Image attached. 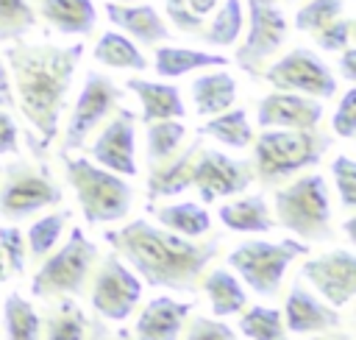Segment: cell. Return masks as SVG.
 <instances>
[{
	"mask_svg": "<svg viewBox=\"0 0 356 340\" xmlns=\"http://www.w3.org/2000/svg\"><path fill=\"white\" fill-rule=\"evenodd\" d=\"M339 75L348 81V84H356V47H345L339 50Z\"/></svg>",
	"mask_w": 356,
	"mask_h": 340,
	"instance_id": "obj_46",
	"label": "cell"
},
{
	"mask_svg": "<svg viewBox=\"0 0 356 340\" xmlns=\"http://www.w3.org/2000/svg\"><path fill=\"white\" fill-rule=\"evenodd\" d=\"M117 340H131V334H128V332H120V334H117Z\"/></svg>",
	"mask_w": 356,
	"mask_h": 340,
	"instance_id": "obj_52",
	"label": "cell"
},
{
	"mask_svg": "<svg viewBox=\"0 0 356 340\" xmlns=\"http://www.w3.org/2000/svg\"><path fill=\"white\" fill-rule=\"evenodd\" d=\"M334 137L317 128H261L253 137V176L264 187H273L300 170L320 164Z\"/></svg>",
	"mask_w": 356,
	"mask_h": 340,
	"instance_id": "obj_3",
	"label": "cell"
},
{
	"mask_svg": "<svg viewBox=\"0 0 356 340\" xmlns=\"http://www.w3.org/2000/svg\"><path fill=\"white\" fill-rule=\"evenodd\" d=\"M323 120V103L300 92L275 89L256 103L259 128H317Z\"/></svg>",
	"mask_w": 356,
	"mask_h": 340,
	"instance_id": "obj_16",
	"label": "cell"
},
{
	"mask_svg": "<svg viewBox=\"0 0 356 340\" xmlns=\"http://www.w3.org/2000/svg\"><path fill=\"white\" fill-rule=\"evenodd\" d=\"M284 326L295 334H312V332H325V329H339L342 318L339 312L312 295L303 284H292L289 295L284 301Z\"/></svg>",
	"mask_w": 356,
	"mask_h": 340,
	"instance_id": "obj_18",
	"label": "cell"
},
{
	"mask_svg": "<svg viewBox=\"0 0 356 340\" xmlns=\"http://www.w3.org/2000/svg\"><path fill=\"white\" fill-rule=\"evenodd\" d=\"M261 78L275 89L300 92V95H309L317 100H328L339 89L331 67L309 47H292L275 64L261 70Z\"/></svg>",
	"mask_w": 356,
	"mask_h": 340,
	"instance_id": "obj_11",
	"label": "cell"
},
{
	"mask_svg": "<svg viewBox=\"0 0 356 340\" xmlns=\"http://www.w3.org/2000/svg\"><path fill=\"white\" fill-rule=\"evenodd\" d=\"M142 298V281L134 270H128L120 256H106L95 273V281H92V293H89V301H92V309L97 318L103 320H125L134 307L139 304Z\"/></svg>",
	"mask_w": 356,
	"mask_h": 340,
	"instance_id": "obj_12",
	"label": "cell"
},
{
	"mask_svg": "<svg viewBox=\"0 0 356 340\" xmlns=\"http://www.w3.org/2000/svg\"><path fill=\"white\" fill-rule=\"evenodd\" d=\"M214 17L203 25L200 39L211 47H228L239 39L242 25H245V11H242V0H225L222 6H217L211 11Z\"/></svg>",
	"mask_w": 356,
	"mask_h": 340,
	"instance_id": "obj_31",
	"label": "cell"
},
{
	"mask_svg": "<svg viewBox=\"0 0 356 340\" xmlns=\"http://www.w3.org/2000/svg\"><path fill=\"white\" fill-rule=\"evenodd\" d=\"M122 98H125L122 86H117L108 75H103L97 70H89L83 75L81 92L75 98V106L70 111V120H67V128H64V137H61V153L83 148L86 137L106 117H111L117 111Z\"/></svg>",
	"mask_w": 356,
	"mask_h": 340,
	"instance_id": "obj_10",
	"label": "cell"
},
{
	"mask_svg": "<svg viewBox=\"0 0 356 340\" xmlns=\"http://www.w3.org/2000/svg\"><path fill=\"white\" fill-rule=\"evenodd\" d=\"M147 209L153 212V217H156L159 226H164V229L181 234V237L195 240V237H203V234L211 231V215H209L200 203H195V201L164 203V206H153V203H150Z\"/></svg>",
	"mask_w": 356,
	"mask_h": 340,
	"instance_id": "obj_27",
	"label": "cell"
},
{
	"mask_svg": "<svg viewBox=\"0 0 356 340\" xmlns=\"http://www.w3.org/2000/svg\"><path fill=\"white\" fill-rule=\"evenodd\" d=\"M72 217L70 209H58V212H50V215H42L39 220H33L28 226V234H25V248L31 254L33 262H42L58 242L61 231H64V223Z\"/></svg>",
	"mask_w": 356,
	"mask_h": 340,
	"instance_id": "obj_33",
	"label": "cell"
},
{
	"mask_svg": "<svg viewBox=\"0 0 356 340\" xmlns=\"http://www.w3.org/2000/svg\"><path fill=\"white\" fill-rule=\"evenodd\" d=\"M225 64H228V59L222 53L178 47V45H161V47H156V56H153V70L161 78H181V75L195 72V70L225 67Z\"/></svg>",
	"mask_w": 356,
	"mask_h": 340,
	"instance_id": "obj_24",
	"label": "cell"
},
{
	"mask_svg": "<svg viewBox=\"0 0 356 340\" xmlns=\"http://www.w3.org/2000/svg\"><path fill=\"white\" fill-rule=\"evenodd\" d=\"M186 340H236V332H234L228 323H222L220 318L195 315V318L189 320Z\"/></svg>",
	"mask_w": 356,
	"mask_h": 340,
	"instance_id": "obj_42",
	"label": "cell"
},
{
	"mask_svg": "<svg viewBox=\"0 0 356 340\" xmlns=\"http://www.w3.org/2000/svg\"><path fill=\"white\" fill-rule=\"evenodd\" d=\"M189 98L197 117H211L234 106L236 100V78L228 70L203 72L189 84Z\"/></svg>",
	"mask_w": 356,
	"mask_h": 340,
	"instance_id": "obj_22",
	"label": "cell"
},
{
	"mask_svg": "<svg viewBox=\"0 0 356 340\" xmlns=\"http://www.w3.org/2000/svg\"><path fill=\"white\" fill-rule=\"evenodd\" d=\"M83 56V45H50V42H11L3 50V61L11 78L14 100L28 125L33 128L36 159L58 137V123L70 98V86Z\"/></svg>",
	"mask_w": 356,
	"mask_h": 340,
	"instance_id": "obj_1",
	"label": "cell"
},
{
	"mask_svg": "<svg viewBox=\"0 0 356 340\" xmlns=\"http://www.w3.org/2000/svg\"><path fill=\"white\" fill-rule=\"evenodd\" d=\"M345 234H348V242H356V217H348L345 223Z\"/></svg>",
	"mask_w": 356,
	"mask_h": 340,
	"instance_id": "obj_49",
	"label": "cell"
},
{
	"mask_svg": "<svg viewBox=\"0 0 356 340\" xmlns=\"http://www.w3.org/2000/svg\"><path fill=\"white\" fill-rule=\"evenodd\" d=\"M125 89H131L139 103H142V123H156V120H181L186 114L184 98L178 86L167 81H147V78H128Z\"/></svg>",
	"mask_w": 356,
	"mask_h": 340,
	"instance_id": "obj_21",
	"label": "cell"
},
{
	"mask_svg": "<svg viewBox=\"0 0 356 340\" xmlns=\"http://www.w3.org/2000/svg\"><path fill=\"white\" fill-rule=\"evenodd\" d=\"M106 242L139 273L150 287H164L172 293H195L203 270L220 254L222 240L211 237L206 242H192L164 226H153L136 217L120 229H108Z\"/></svg>",
	"mask_w": 356,
	"mask_h": 340,
	"instance_id": "obj_2",
	"label": "cell"
},
{
	"mask_svg": "<svg viewBox=\"0 0 356 340\" xmlns=\"http://www.w3.org/2000/svg\"><path fill=\"white\" fill-rule=\"evenodd\" d=\"M217 217L222 220L225 229L239 234H267L275 229V220L270 215L264 195H245L231 203H222L217 209Z\"/></svg>",
	"mask_w": 356,
	"mask_h": 340,
	"instance_id": "obj_25",
	"label": "cell"
},
{
	"mask_svg": "<svg viewBox=\"0 0 356 340\" xmlns=\"http://www.w3.org/2000/svg\"><path fill=\"white\" fill-rule=\"evenodd\" d=\"M306 254H309V242L303 240H281V242L248 240V242H239L225 262L256 295L278 298L286 268Z\"/></svg>",
	"mask_w": 356,
	"mask_h": 340,
	"instance_id": "obj_7",
	"label": "cell"
},
{
	"mask_svg": "<svg viewBox=\"0 0 356 340\" xmlns=\"http://www.w3.org/2000/svg\"><path fill=\"white\" fill-rule=\"evenodd\" d=\"M89 156L95 164H100L122 178L136 176V170H139V164H136V117L131 109L117 106L114 117L103 125V131L89 145Z\"/></svg>",
	"mask_w": 356,
	"mask_h": 340,
	"instance_id": "obj_14",
	"label": "cell"
},
{
	"mask_svg": "<svg viewBox=\"0 0 356 340\" xmlns=\"http://www.w3.org/2000/svg\"><path fill=\"white\" fill-rule=\"evenodd\" d=\"M284 3H298V0H284Z\"/></svg>",
	"mask_w": 356,
	"mask_h": 340,
	"instance_id": "obj_54",
	"label": "cell"
},
{
	"mask_svg": "<svg viewBox=\"0 0 356 340\" xmlns=\"http://www.w3.org/2000/svg\"><path fill=\"white\" fill-rule=\"evenodd\" d=\"M39 14L64 36H89L97 25L92 0H39Z\"/></svg>",
	"mask_w": 356,
	"mask_h": 340,
	"instance_id": "obj_23",
	"label": "cell"
},
{
	"mask_svg": "<svg viewBox=\"0 0 356 340\" xmlns=\"http://www.w3.org/2000/svg\"><path fill=\"white\" fill-rule=\"evenodd\" d=\"M331 131L342 139H353L356 137V86L345 89V95L339 98L334 117H331Z\"/></svg>",
	"mask_w": 356,
	"mask_h": 340,
	"instance_id": "obj_41",
	"label": "cell"
},
{
	"mask_svg": "<svg viewBox=\"0 0 356 340\" xmlns=\"http://www.w3.org/2000/svg\"><path fill=\"white\" fill-rule=\"evenodd\" d=\"M300 276L331 304L334 309L348 307L356 295V256L350 248H334L323 256L306 259Z\"/></svg>",
	"mask_w": 356,
	"mask_h": 340,
	"instance_id": "obj_15",
	"label": "cell"
},
{
	"mask_svg": "<svg viewBox=\"0 0 356 340\" xmlns=\"http://www.w3.org/2000/svg\"><path fill=\"white\" fill-rule=\"evenodd\" d=\"M114 3H136V0H114Z\"/></svg>",
	"mask_w": 356,
	"mask_h": 340,
	"instance_id": "obj_53",
	"label": "cell"
},
{
	"mask_svg": "<svg viewBox=\"0 0 356 340\" xmlns=\"http://www.w3.org/2000/svg\"><path fill=\"white\" fill-rule=\"evenodd\" d=\"M89 329H92V337L89 340H108V326L103 323V318H89Z\"/></svg>",
	"mask_w": 356,
	"mask_h": 340,
	"instance_id": "obj_48",
	"label": "cell"
},
{
	"mask_svg": "<svg viewBox=\"0 0 356 340\" xmlns=\"http://www.w3.org/2000/svg\"><path fill=\"white\" fill-rule=\"evenodd\" d=\"M312 340H350V334H342V332H334V334H320V337H312Z\"/></svg>",
	"mask_w": 356,
	"mask_h": 340,
	"instance_id": "obj_51",
	"label": "cell"
},
{
	"mask_svg": "<svg viewBox=\"0 0 356 340\" xmlns=\"http://www.w3.org/2000/svg\"><path fill=\"white\" fill-rule=\"evenodd\" d=\"M314 36V45L325 53H339L350 45V36H353V20L350 17H337L334 22L323 25L320 31L312 33Z\"/></svg>",
	"mask_w": 356,
	"mask_h": 340,
	"instance_id": "obj_39",
	"label": "cell"
},
{
	"mask_svg": "<svg viewBox=\"0 0 356 340\" xmlns=\"http://www.w3.org/2000/svg\"><path fill=\"white\" fill-rule=\"evenodd\" d=\"M331 176H334V187H337V195H339L342 206L353 209L356 206V162L350 156H345V153L334 156Z\"/></svg>",
	"mask_w": 356,
	"mask_h": 340,
	"instance_id": "obj_38",
	"label": "cell"
},
{
	"mask_svg": "<svg viewBox=\"0 0 356 340\" xmlns=\"http://www.w3.org/2000/svg\"><path fill=\"white\" fill-rule=\"evenodd\" d=\"M0 109H6V111L17 109L14 89H11V78H8V70H6V61H3V59H0Z\"/></svg>",
	"mask_w": 356,
	"mask_h": 340,
	"instance_id": "obj_45",
	"label": "cell"
},
{
	"mask_svg": "<svg viewBox=\"0 0 356 340\" xmlns=\"http://www.w3.org/2000/svg\"><path fill=\"white\" fill-rule=\"evenodd\" d=\"M61 162H64L67 181L78 198L81 215L89 226L114 223L131 212L134 187L122 176H117V173H111V170L95 164L92 159H83V156L61 153Z\"/></svg>",
	"mask_w": 356,
	"mask_h": 340,
	"instance_id": "obj_4",
	"label": "cell"
},
{
	"mask_svg": "<svg viewBox=\"0 0 356 340\" xmlns=\"http://www.w3.org/2000/svg\"><path fill=\"white\" fill-rule=\"evenodd\" d=\"M36 28V11L28 0H0V42H17Z\"/></svg>",
	"mask_w": 356,
	"mask_h": 340,
	"instance_id": "obj_36",
	"label": "cell"
},
{
	"mask_svg": "<svg viewBox=\"0 0 356 340\" xmlns=\"http://www.w3.org/2000/svg\"><path fill=\"white\" fill-rule=\"evenodd\" d=\"M0 251L8 262V270L22 276L28 265V251H25V237L17 226H0Z\"/></svg>",
	"mask_w": 356,
	"mask_h": 340,
	"instance_id": "obj_40",
	"label": "cell"
},
{
	"mask_svg": "<svg viewBox=\"0 0 356 340\" xmlns=\"http://www.w3.org/2000/svg\"><path fill=\"white\" fill-rule=\"evenodd\" d=\"M92 56L97 64L103 67H114V70H134V72H145L150 67V61L145 59V53L139 50V45L134 39H128L120 31H106L100 33V39L92 47Z\"/></svg>",
	"mask_w": 356,
	"mask_h": 340,
	"instance_id": "obj_28",
	"label": "cell"
},
{
	"mask_svg": "<svg viewBox=\"0 0 356 340\" xmlns=\"http://www.w3.org/2000/svg\"><path fill=\"white\" fill-rule=\"evenodd\" d=\"M197 134L211 137L220 145L234 148V150H242L253 142V128H250V120H248L245 109H225L220 114L206 117V123L197 128Z\"/></svg>",
	"mask_w": 356,
	"mask_h": 340,
	"instance_id": "obj_29",
	"label": "cell"
},
{
	"mask_svg": "<svg viewBox=\"0 0 356 340\" xmlns=\"http://www.w3.org/2000/svg\"><path fill=\"white\" fill-rule=\"evenodd\" d=\"M86 323L83 309L70 295H61L44 318V340H86Z\"/></svg>",
	"mask_w": 356,
	"mask_h": 340,
	"instance_id": "obj_30",
	"label": "cell"
},
{
	"mask_svg": "<svg viewBox=\"0 0 356 340\" xmlns=\"http://www.w3.org/2000/svg\"><path fill=\"white\" fill-rule=\"evenodd\" d=\"M164 11H167V20H170L181 33L200 36V31H203V25H206V17L192 14V8L186 6V0H164Z\"/></svg>",
	"mask_w": 356,
	"mask_h": 340,
	"instance_id": "obj_43",
	"label": "cell"
},
{
	"mask_svg": "<svg viewBox=\"0 0 356 340\" xmlns=\"http://www.w3.org/2000/svg\"><path fill=\"white\" fill-rule=\"evenodd\" d=\"M275 226L292 231L303 242L331 240V201L320 173H306L273 195Z\"/></svg>",
	"mask_w": 356,
	"mask_h": 340,
	"instance_id": "obj_5",
	"label": "cell"
},
{
	"mask_svg": "<svg viewBox=\"0 0 356 340\" xmlns=\"http://www.w3.org/2000/svg\"><path fill=\"white\" fill-rule=\"evenodd\" d=\"M197 287H203V293L209 295V304H211L214 318L236 315V312H242L245 304H248L245 287L239 284V279H236L234 270H228V268H214V270H209V273L200 279Z\"/></svg>",
	"mask_w": 356,
	"mask_h": 340,
	"instance_id": "obj_26",
	"label": "cell"
},
{
	"mask_svg": "<svg viewBox=\"0 0 356 340\" xmlns=\"http://www.w3.org/2000/svg\"><path fill=\"white\" fill-rule=\"evenodd\" d=\"M248 6V33L236 47L234 61L250 78H261L264 61L273 59L289 33V22L278 6V0H245Z\"/></svg>",
	"mask_w": 356,
	"mask_h": 340,
	"instance_id": "obj_9",
	"label": "cell"
},
{
	"mask_svg": "<svg viewBox=\"0 0 356 340\" xmlns=\"http://www.w3.org/2000/svg\"><path fill=\"white\" fill-rule=\"evenodd\" d=\"M186 137V125L181 120H156V123H147V134H145V156H147V164H159L164 159H170L181 142Z\"/></svg>",
	"mask_w": 356,
	"mask_h": 340,
	"instance_id": "obj_34",
	"label": "cell"
},
{
	"mask_svg": "<svg viewBox=\"0 0 356 340\" xmlns=\"http://www.w3.org/2000/svg\"><path fill=\"white\" fill-rule=\"evenodd\" d=\"M95 259H97V245L83 234L81 226H72L67 242L56 254L44 256L39 270L33 273L31 279L33 298L53 301L61 295H70V298L83 295Z\"/></svg>",
	"mask_w": 356,
	"mask_h": 340,
	"instance_id": "obj_6",
	"label": "cell"
},
{
	"mask_svg": "<svg viewBox=\"0 0 356 340\" xmlns=\"http://www.w3.org/2000/svg\"><path fill=\"white\" fill-rule=\"evenodd\" d=\"M3 184H0V215L8 220H22L31 217L36 212H42L44 206H56L61 203L64 192L56 184V178L50 176V170L39 162H11L3 170Z\"/></svg>",
	"mask_w": 356,
	"mask_h": 340,
	"instance_id": "obj_8",
	"label": "cell"
},
{
	"mask_svg": "<svg viewBox=\"0 0 356 340\" xmlns=\"http://www.w3.org/2000/svg\"><path fill=\"white\" fill-rule=\"evenodd\" d=\"M200 148H203V137L197 134L181 153H172L170 159L150 167V176H147V201L150 203L156 198L178 195V192L192 187V167H195V159H197Z\"/></svg>",
	"mask_w": 356,
	"mask_h": 340,
	"instance_id": "obj_20",
	"label": "cell"
},
{
	"mask_svg": "<svg viewBox=\"0 0 356 340\" xmlns=\"http://www.w3.org/2000/svg\"><path fill=\"white\" fill-rule=\"evenodd\" d=\"M345 14V0H306L298 11H295V28L300 33H314L323 25L334 22L337 17Z\"/></svg>",
	"mask_w": 356,
	"mask_h": 340,
	"instance_id": "obj_37",
	"label": "cell"
},
{
	"mask_svg": "<svg viewBox=\"0 0 356 340\" xmlns=\"http://www.w3.org/2000/svg\"><path fill=\"white\" fill-rule=\"evenodd\" d=\"M189 312H192L189 301H175L170 295H156L153 301H147V307L136 318L134 340H178Z\"/></svg>",
	"mask_w": 356,
	"mask_h": 340,
	"instance_id": "obj_19",
	"label": "cell"
},
{
	"mask_svg": "<svg viewBox=\"0 0 356 340\" xmlns=\"http://www.w3.org/2000/svg\"><path fill=\"white\" fill-rule=\"evenodd\" d=\"M11 276V270H8V262H6V256H3V251H0V281H6Z\"/></svg>",
	"mask_w": 356,
	"mask_h": 340,
	"instance_id": "obj_50",
	"label": "cell"
},
{
	"mask_svg": "<svg viewBox=\"0 0 356 340\" xmlns=\"http://www.w3.org/2000/svg\"><path fill=\"white\" fill-rule=\"evenodd\" d=\"M3 326H6V340H42V320L31 307V301H25L19 293L6 295Z\"/></svg>",
	"mask_w": 356,
	"mask_h": 340,
	"instance_id": "obj_32",
	"label": "cell"
},
{
	"mask_svg": "<svg viewBox=\"0 0 356 340\" xmlns=\"http://www.w3.org/2000/svg\"><path fill=\"white\" fill-rule=\"evenodd\" d=\"M17 153H19V128L11 111L0 109V156H17Z\"/></svg>",
	"mask_w": 356,
	"mask_h": 340,
	"instance_id": "obj_44",
	"label": "cell"
},
{
	"mask_svg": "<svg viewBox=\"0 0 356 340\" xmlns=\"http://www.w3.org/2000/svg\"><path fill=\"white\" fill-rule=\"evenodd\" d=\"M103 8H106L108 22H111L120 33H125L128 39H134V42H139V45L156 47V45H161V42H170V36H172V31L167 28L164 17H161V14L156 11V6H150V3L131 6V3H111V0H108Z\"/></svg>",
	"mask_w": 356,
	"mask_h": 340,
	"instance_id": "obj_17",
	"label": "cell"
},
{
	"mask_svg": "<svg viewBox=\"0 0 356 340\" xmlns=\"http://www.w3.org/2000/svg\"><path fill=\"white\" fill-rule=\"evenodd\" d=\"M256 181L250 162L234 159L217 148H200L195 167H192V187L200 192L203 203H211L217 198L239 195Z\"/></svg>",
	"mask_w": 356,
	"mask_h": 340,
	"instance_id": "obj_13",
	"label": "cell"
},
{
	"mask_svg": "<svg viewBox=\"0 0 356 340\" xmlns=\"http://www.w3.org/2000/svg\"><path fill=\"white\" fill-rule=\"evenodd\" d=\"M186 6L192 8V14H197V17H209V14L220 6V0H186Z\"/></svg>",
	"mask_w": 356,
	"mask_h": 340,
	"instance_id": "obj_47",
	"label": "cell"
},
{
	"mask_svg": "<svg viewBox=\"0 0 356 340\" xmlns=\"http://www.w3.org/2000/svg\"><path fill=\"white\" fill-rule=\"evenodd\" d=\"M239 332L248 340H289L284 315L273 307H250L239 318Z\"/></svg>",
	"mask_w": 356,
	"mask_h": 340,
	"instance_id": "obj_35",
	"label": "cell"
}]
</instances>
